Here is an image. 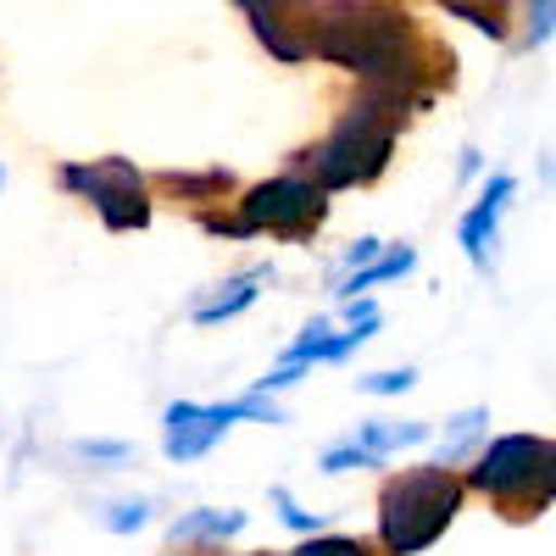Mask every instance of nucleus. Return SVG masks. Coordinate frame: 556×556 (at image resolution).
Listing matches in <instances>:
<instances>
[{
  "instance_id": "6ab92c4d",
  "label": "nucleus",
  "mask_w": 556,
  "mask_h": 556,
  "mask_svg": "<svg viewBox=\"0 0 556 556\" xmlns=\"http://www.w3.org/2000/svg\"><path fill=\"white\" fill-rule=\"evenodd\" d=\"M445 12L451 17H468L479 34H490V39H506V23H501V12L495 7H468V0H445Z\"/></svg>"
},
{
  "instance_id": "f8f14e48",
  "label": "nucleus",
  "mask_w": 556,
  "mask_h": 556,
  "mask_svg": "<svg viewBox=\"0 0 556 556\" xmlns=\"http://www.w3.org/2000/svg\"><path fill=\"white\" fill-rule=\"evenodd\" d=\"M273 278V267H251V273H235L228 285H217V295L212 301H201L195 306V323L201 329H212V323H228V317H240L251 301H256V285H267Z\"/></svg>"
},
{
  "instance_id": "9d476101",
  "label": "nucleus",
  "mask_w": 556,
  "mask_h": 556,
  "mask_svg": "<svg viewBox=\"0 0 556 556\" xmlns=\"http://www.w3.org/2000/svg\"><path fill=\"white\" fill-rule=\"evenodd\" d=\"M518 195V178L513 173H495L490 184H484V195L462 212V223H456V240H462V251H468V262L479 267V273H490V251H495V235H501V217H506V201Z\"/></svg>"
},
{
  "instance_id": "f03ea898",
  "label": "nucleus",
  "mask_w": 556,
  "mask_h": 556,
  "mask_svg": "<svg viewBox=\"0 0 556 556\" xmlns=\"http://www.w3.org/2000/svg\"><path fill=\"white\" fill-rule=\"evenodd\" d=\"M406 106H424V101H401V96H379V89H362V101L323 134V146H312L306 162L312 167V184L323 195L334 190H356V184H374L384 167H390V151H395V128L406 117Z\"/></svg>"
},
{
  "instance_id": "1a4fd4ad",
  "label": "nucleus",
  "mask_w": 556,
  "mask_h": 556,
  "mask_svg": "<svg viewBox=\"0 0 556 556\" xmlns=\"http://www.w3.org/2000/svg\"><path fill=\"white\" fill-rule=\"evenodd\" d=\"M429 440V424H362L351 440L323 451L317 468L323 473H351V468H379L390 451H406V445H424Z\"/></svg>"
},
{
  "instance_id": "2eb2a0df",
  "label": "nucleus",
  "mask_w": 556,
  "mask_h": 556,
  "mask_svg": "<svg viewBox=\"0 0 556 556\" xmlns=\"http://www.w3.org/2000/svg\"><path fill=\"white\" fill-rule=\"evenodd\" d=\"M162 184H167V190H178V195H195V201H217V195L235 190V178H228L223 167H206V173H167Z\"/></svg>"
},
{
  "instance_id": "a878e982",
  "label": "nucleus",
  "mask_w": 556,
  "mask_h": 556,
  "mask_svg": "<svg viewBox=\"0 0 556 556\" xmlns=\"http://www.w3.org/2000/svg\"><path fill=\"white\" fill-rule=\"evenodd\" d=\"M551 501H556V473H551Z\"/></svg>"
},
{
  "instance_id": "7ed1b4c3",
  "label": "nucleus",
  "mask_w": 556,
  "mask_h": 556,
  "mask_svg": "<svg viewBox=\"0 0 556 556\" xmlns=\"http://www.w3.org/2000/svg\"><path fill=\"white\" fill-rule=\"evenodd\" d=\"M462 484L451 468L429 462V468H406L379 490V540L390 556H417L429 551L462 513Z\"/></svg>"
},
{
  "instance_id": "423d86ee",
  "label": "nucleus",
  "mask_w": 556,
  "mask_h": 556,
  "mask_svg": "<svg viewBox=\"0 0 556 556\" xmlns=\"http://www.w3.org/2000/svg\"><path fill=\"white\" fill-rule=\"evenodd\" d=\"M329 217V195L317 190L312 178L301 173H278L267 184H256V190H245L240 201V235H285V240H306L312 228Z\"/></svg>"
},
{
  "instance_id": "aec40b11",
  "label": "nucleus",
  "mask_w": 556,
  "mask_h": 556,
  "mask_svg": "<svg viewBox=\"0 0 556 556\" xmlns=\"http://www.w3.org/2000/svg\"><path fill=\"white\" fill-rule=\"evenodd\" d=\"M290 556H367V545L362 540H345V534H317V540L295 545Z\"/></svg>"
},
{
  "instance_id": "412c9836",
  "label": "nucleus",
  "mask_w": 556,
  "mask_h": 556,
  "mask_svg": "<svg viewBox=\"0 0 556 556\" xmlns=\"http://www.w3.org/2000/svg\"><path fill=\"white\" fill-rule=\"evenodd\" d=\"M412 384H417L412 367H395V374H367V379H356V390H362V395H406Z\"/></svg>"
},
{
  "instance_id": "f3484780",
  "label": "nucleus",
  "mask_w": 556,
  "mask_h": 556,
  "mask_svg": "<svg viewBox=\"0 0 556 556\" xmlns=\"http://www.w3.org/2000/svg\"><path fill=\"white\" fill-rule=\"evenodd\" d=\"M146 518H151L146 501H112V506H101V529L106 534H134V529H146Z\"/></svg>"
},
{
  "instance_id": "ddd939ff",
  "label": "nucleus",
  "mask_w": 556,
  "mask_h": 556,
  "mask_svg": "<svg viewBox=\"0 0 556 556\" xmlns=\"http://www.w3.org/2000/svg\"><path fill=\"white\" fill-rule=\"evenodd\" d=\"M417 267V251L412 245H395V251H384L374 267H362V273H351V278H340V285H334V295L340 301H356L362 290H374V285H390V278H406Z\"/></svg>"
},
{
  "instance_id": "0eeeda50",
  "label": "nucleus",
  "mask_w": 556,
  "mask_h": 556,
  "mask_svg": "<svg viewBox=\"0 0 556 556\" xmlns=\"http://www.w3.org/2000/svg\"><path fill=\"white\" fill-rule=\"evenodd\" d=\"M245 417H251V424H285V412H278L267 395H235V401H217V406L173 401V406L162 412V424H167L162 451H167L173 462H195V456H206L235 424H245Z\"/></svg>"
},
{
  "instance_id": "4468645a",
  "label": "nucleus",
  "mask_w": 556,
  "mask_h": 556,
  "mask_svg": "<svg viewBox=\"0 0 556 556\" xmlns=\"http://www.w3.org/2000/svg\"><path fill=\"white\" fill-rule=\"evenodd\" d=\"M245 529V513H217V506H206V513H190V518H178L173 529H167V540L173 545H190V540H235Z\"/></svg>"
},
{
  "instance_id": "20e7f679",
  "label": "nucleus",
  "mask_w": 556,
  "mask_h": 556,
  "mask_svg": "<svg viewBox=\"0 0 556 556\" xmlns=\"http://www.w3.org/2000/svg\"><path fill=\"white\" fill-rule=\"evenodd\" d=\"M551 473H556V445L534 434H501L479 468L468 473L473 490L495 495L506 506V518H534L540 506H551Z\"/></svg>"
},
{
  "instance_id": "dca6fc26",
  "label": "nucleus",
  "mask_w": 556,
  "mask_h": 556,
  "mask_svg": "<svg viewBox=\"0 0 556 556\" xmlns=\"http://www.w3.org/2000/svg\"><path fill=\"white\" fill-rule=\"evenodd\" d=\"M267 501L278 506V518H285V523H290L295 534H312V540H317L323 518H317V513H306V506H301V501H295V495H290L285 484H273V490H267Z\"/></svg>"
},
{
  "instance_id": "39448f33",
  "label": "nucleus",
  "mask_w": 556,
  "mask_h": 556,
  "mask_svg": "<svg viewBox=\"0 0 556 556\" xmlns=\"http://www.w3.org/2000/svg\"><path fill=\"white\" fill-rule=\"evenodd\" d=\"M62 190H73L78 201L96 206V217L112 228V235H128V228H146L151 223V195H146V178L128 156H101V162H67L62 173Z\"/></svg>"
},
{
  "instance_id": "a211bd4d",
  "label": "nucleus",
  "mask_w": 556,
  "mask_h": 556,
  "mask_svg": "<svg viewBox=\"0 0 556 556\" xmlns=\"http://www.w3.org/2000/svg\"><path fill=\"white\" fill-rule=\"evenodd\" d=\"M484 417H490L484 406H473V412H462V417H456V429H451V440H445V445H440V456H434L440 468H445V462H456V456H462V445H468V440H473V434L484 429Z\"/></svg>"
},
{
  "instance_id": "4be33fe9",
  "label": "nucleus",
  "mask_w": 556,
  "mask_h": 556,
  "mask_svg": "<svg viewBox=\"0 0 556 556\" xmlns=\"http://www.w3.org/2000/svg\"><path fill=\"white\" fill-rule=\"evenodd\" d=\"M73 451L89 462H128V440H78Z\"/></svg>"
},
{
  "instance_id": "393cba45",
  "label": "nucleus",
  "mask_w": 556,
  "mask_h": 556,
  "mask_svg": "<svg viewBox=\"0 0 556 556\" xmlns=\"http://www.w3.org/2000/svg\"><path fill=\"white\" fill-rule=\"evenodd\" d=\"M473 173H479V151L468 146V151H462V178H473Z\"/></svg>"
},
{
  "instance_id": "9b49d317",
  "label": "nucleus",
  "mask_w": 556,
  "mask_h": 556,
  "mask_svg": "<svg viewBox=\"0 0 556 556\" xmlns=\"http://www.w3.org/2000/svg\"><path fill=\"white\" fill-rule=\"evenodd\" d=\"M240 12L251 17V34L267 45L278 62H306L312 56V23H290L285 7H262V0H245Z\"/></svg>"
},
{
  "instance_id": "5701e85b",
  "label": "nucleus",
  "mask_w": 556,
  "mask_h": 556,
  "mask_svg": "<svg viewBox=\"0 0 556 556\" xmlns=\"http://www.w3.org/2000/svg\"><path fill=\"white\" fill-rule=\"evenodd\" d=\"M379 256H384V245H379L374 235H367V240H356V245L345 251V262H340V267H345V278H351V273H362V267H374Z\"/></svg>"
},
{
  "instance_id": "6e6552de",
  "label": "nucleus",
  "mask_w": 556,
  "mask_h": 556,
  "mask_svg": "<svg viewBox=\"0 0 556 556\" xmlns=\"http://www.w3.org/2000/svg\"><path fill=\"white\" fill-rule=\"evenodd\" d=\"M374 334H379V306L374 301H351V329L345 334H329V323L312 317L306 329H301V340L285 351V367H301V374H306L312 362H345L356 345H367Z\"/></svg>"
},
{
  "instance_id": "bb28decb",
  "label": "nucleus",
  "mask_w": 556,
  "mask_h": 556,
  "mask_svg": "<svg viewBox=\"0 0 556 556\" xmlns=\"http://www.w3.org/2000/svg\"><path fill=\"white\" fill-rule=\"evenodd\" d=\"M0 184H7V167H0Z\"/></svg>"
},
{
  "instance_id": "f257e3e1",
  "label": "nucleus",
  "mask_w": 556,
  "mask_h": 556,
  "mask_svg": "<svg viewBox=\"0 0 556 556\" xmlns=\"http://www.w3.org/2000/svg\"><path fill=\"white\" fill-rule=\"evenodd\" d=\"M312 56L334 62L356 73L367 89L401 101H424V56L429 45H417L412 17L395 7H374V0H340V7H317L312 12Z\"/></svg>"
},
{
  "instance_id": "b1692460",
  "label": "nucleus",
  "mask_w": 556,
  "mask_h": 556,
  "mask_svg": "<svg viewBox=\"0 0 556 556\" xmlns=\"http://www.w3.org/2000/svg\"><path fill=\"white\" fill-rule=\"evenodd\" d=\"M551 28H556V7L545 0V7H534V28H529V45H545V39H551Z\"/></svg>"
}]
</instances>
